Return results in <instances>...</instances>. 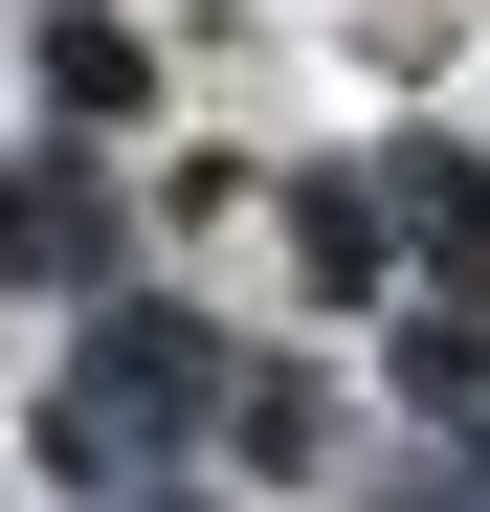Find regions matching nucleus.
I'll use <instances>...</instances> for the list:
<instances>
[{"label":"nucleus","mask_w":490,"mask_h":512,"mask_svg":"<svg viewBox=\"0 0 490 512\" xmlns=\"http://www.w3.org/2000/svg\"><path fill=\"white\" fill-rule=\"evenodd\" d=\"M379 223H424V245H490V179H468V156H401V179H379Z\"/></svg>","instance_id":"obj_2"},{"label":"nucleus","mask_w":490,"mask_h":512,"mask_svg":"<svg viewBox=\"0 0 490 512\" xmlns=\"http://www.w3.org/2000/svg\"><path fill=\"white\" fill-rule=\"evenodd\" d=\"M156 423H201V334H112V357H90V401H67V446H156Z\"/></svg>","instance_id":"obj_1"}]
</instances>
